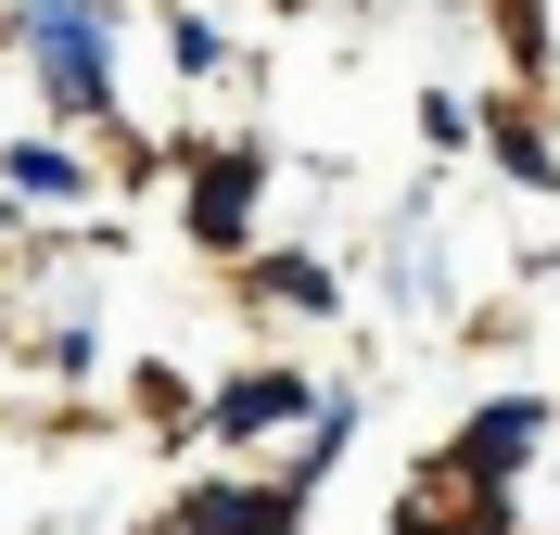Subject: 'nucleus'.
<instances>
[{
    "instance_id": "nucleus-1",
    "label": "nucleus",
    "mask_w": 560,
    "mask_h": 535,
    "mask_svg": "<svg viewBox=\"0 0 560 535\" xmlns=\"http://www.w3.org/2000/svg\"><path fill=\"white\" fill-rule=\"evenodd\" d=\"M26 51H38V90L65 115H115V65H103V13L90 0H26Z\"/></svg>"
},
{
    "instance_id": "nucleus-2",
    "label": "nucleus",
    "mask_w": 560,
    "mask_h": 535,
    "mask_svg": "<svg viewBox=\"0 0 560 535\" xmlns=\"http://www.w3.org/2000/svg\"><path fill=\"white\" fill-rule=\"evenodd\" d=\"M255 230V153H205V166H191V243H243Z\"/></svg>"
},
{
    "instance_id": "nucleus-3",
    "label": "nucleus",
    "mask_w": 560,
    "mask_h": 535,
    "mask_svg": "<svg viewBox=\"0 0 560 535\" xmlns=\"http://www.w3.org/2000/svg\"><path fill=\"white\" fill-rule=\"evenodd\" d=\"M293 498H306L293 472H280V485H205V498L178 510V535H280V523H293Z\"/></svg>"
},
{
    "instance_id": "nucleus-4",
    "label": "nucleus",
    "mask_w": 560,
    "mask_h": 535,
    "mask_svg": "<svg viewBox=\"0 0 560 535\" xmlns=\"http://www.w3.org/2000/svg\"><path fill=\"white\" fill-rule=\"evenodd\" d=\"M293 408H318L306 383H293V370H255V383H230L205 408V433H230V446H243V433H268V421H293Z\"/></svg>"
},
{
    "instance_id": "nucleus-5",
    "label": "nucleus",
    "mask_w": 560,
    "mask_h": 535,
    "mask_svg": "<svg viewBox=\"0 0 560 535\" xmlns=\"http://www.w3.org/2000/svg\"><path fill=\"white\" fill-rule=\"evenodd\" d=\"M535 433H548V408H535V395H510V408H485V421H471V446H458V472H485V485H497V472L523 460Z\"/></svg>"
},
{
    "instance_id": "nucleus-6",
    "label": "nucleus",
    "mask_w": 560,
    "mask_h": 535,
    "mask_svg": "<svg viewBox=\"0 0 560 535\" xmlns=\"http://www.w3.org/2000/svg\"><path fill=\"white\" fill-rule=\"evenodd\" d=\"M255 281H268L280 306H331V268H306V255H268V268H255Z\"/></svg>"
},
{
    "instance_id": "nucleus-7",
    "label": "nucleus",
    "mask_w": 560,
    "mask_h": 535,
    "mask_svg": "<svg viewBox=\"0 0 560 535\" xmlns=\"http://www.w3.org/2000/svg\"><path fill=\"white\" fill-rule=\"evenodd\" d=\"M13 191H51V205H65V191H77V153H38L26 141V153H13Z\"/></svg>"
}]
</instances>
